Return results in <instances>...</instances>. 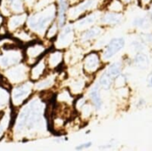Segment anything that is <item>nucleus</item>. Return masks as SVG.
<instances>
[{
  "label": "nucleus",
  "instance_id": "32",
  "mask_svg": "<svg viewBox=\"0 0 152 151\" xmlns=\"http://www.w3.org/2000/svg\"><path fill=\"white\" fill-rule=\"evenodd\" d=\"M55 3V0H37V2L35 3L33 8L31 9V11H38L41 10L43 8H45L46 6Z\"/></svg>",
  "mask_w": 152,
  "mask_h": 151
},
{
  "label": "nucleus",
  "instance_id": "28",
  "mask_svg": "<svg viewBox=\"0 0 152 151\" xmlns=\"http://www.w3.org/2000/svg\"><path fill=\"white\" fill-rule=\"evenodd\" d=\"M101 88L104 91H109L111 89L113 84H114V79L110 77L106 72H104L99 78V81H98Z\"/></svg>",
  "mask_w": 152,
  "mask_h": 151
},
{
  "label": "nucleus",
  "instance_id": "26",
  "mask_svg": "<svg viewBox=\"0 0 152 151\" xmlns=\"http://www.w3.org/2000/svg\"><path fill=\"white\" fill-rule=\"evenodd\" d=\"M126 8V4L123 0H107L105 4L106 11L114 12H123Z\"/></svg>",
  "mask_w": 152,
  "mask_h": 151
},
{
  "label": "nucleus",
  "instance_id": "27",
  "mask_svg": "<svg viewBox=\"0 0 152 151\" xmlns=\"http://www.w3.org/2000/svg\"><path fill=\"white\" fill-rule=\"evenodd\" d=\"M122 69H123V63L121 61H116L110 64L108 67V69L105 70V72L115 80V78L121 74Z\"/></svg>",
  "mask_w": 152,
  "mask_h": 151
},
{
  "label": "nucleus",
  "instance_id": "10",
  "mask_svg": "<svg viewBox=\"0 0 152 151\" xmlns=\"http://www.w3.org/2000/svg\"><path fill=\"white\" fill-rule=\"evenodd\" d=\"M59 76L58 70H49L43 77L34 82L35 93H42L52 90L56 85Z\"/></svg>",
  "mask_w": 152,
  "mask_h": 151
},
{
  "label": "nucleus",
  "instance_id": "8",
  "mask_svg": "<svg viewBox=\"0 0 152 151\" xmlns=\"http://www.w3.org/2000/svg\"><path fill=\"white\" fill-rule=\"evenodd\" d=\"M75 33L76 30L73 27V24L66 23L62 28H60L57 36L53 41V48L64 51L70 47L75 41Z\"/></svg>",
  "mask_w": 152,
  "mask_h": 151
},
{
  "label": "nucleus",
  "instance_id": "41",
  "mask_svg": "<svg viewBox=\"0 0 152 151\" xmlns=\"http://www.w3.org/2000/svg\"><path fill=\"white\" fill-rule=\"evenodd\" d=\"M149 85L152 88V77L150 78V81H149Z\"/></svg>",
  "mask_w": 152,
  "mask_h": 151
},
{
  "label": "nucleus",
  "instance_id": "22",
  "mask_svg": "<svg viewBox=\"0 0 152 151\" xmlns=\"http://www.w3.org/2000/svg\"><path fill=\"white\" fill-rule=\"evenodd\" d=\"M101 86L99 83H96L89 91V99L94 109L99 110L102 106V99L101 96Z\"/></svg>",
  "mask_w": 152,
  "mask_h": 151
},
{
  "label": "nucleus",
  "instance_id": "23",
  "mask_svg": "<svg viewBox=\"0 0 152 151\" xmlns=\"http://www.w3.org/2000/svg\"><path fill=\"white\" fill-rule=\"evenodd\" d=\"M86 83L82 77H73V78L69 81L68 88L71 92V93L74 96H76V95H80L83 93V91L86 88Z\"/></svg>",
  "mask_w": 152,
  "mask_h": 151
},
{
  "label": "nucleus",
  "instance_id": "3",
  "mask_svg": "<svg viewBox=\"0 0 152 151\" xmlns=\"http://www.w3.org/2000/svg\"><path fill=\"white\" fill-rule=\"evenodd\" d=\"M46 40V39H45ZM53 47V42L44 39H37L33 41L30 44H26L23 47V61L28 64L29 67L34 65L37 61L42 59L45 54L48 53V51Z\"/></svg>",
  "mask_w": 152,
  "mask_h": 151
},
{
  "label": "nucleus",
  "instance_id": "42",
  "mask_svg": "<svg viewBox=\"0 0 152 151\" xmlns=\"http://www.w3.org/2000/svg\"><path fill=\"white\" fill-rule=\"evenodd\" d=\"M1 76H2V71H1V69H0V77H1Z\"/></svg>",
  "mask_w": 152,
  "mask_h": 151
},
{
  "label": "nucleus",
  "instance_id": "33",
  "mask_svg": "<svg viewBox=\"0 0 152 151\" xmlns=\"http://www.w3.org/2000/svg\"><path fill=\"white\" fill-rule=\"evenodd\" d=\"M126 83V76L125 75H122L120 74L119 76H118L115 80H114V84L116 85L117 88H120V87H124Z\"/></svg>",
  "mask_w": 152,
  "mask_h": 151
},
{
  "label": "nucleus",
  "instance_id": "1",
  "mask_svg": "<svg viewBox=\"0 0 152 151\" xmlns=\"http://www.w3.org/2000/svg\"><path fill=\"white\" fill-rule=\"evenodd\" d=\"M47 103L39 93H35L24 104L15 109L7 136L12 142H28L50 134Z\"/></svg>",
  "mask_w": 152,
  "mask_h": 151
},
{
  "label": "nucleus",
  "instance_id": "6",
  "mask_svg": "<svg viewBox=\"0 0 152 151\" xmlns=\"http://www.w3.org/2000/svg\"><path fill=\"white\" fill-rule=\"evenodd\" d=\"M29 69L30 67L21 61L2 71V74L9 80L12 85H15L29 80Z\"/></svg>",
  "mask_w": 152,
  "mask_h": 151
},
{
  "label": "nucleus",
  "instance_id": "36",
  "mask_svg": "<svg viewBox=\"0 0 152 151\" xmlns=\"http://www.w3.org/2000/svg\"><path fill=\"white\" fill-rule=\"evenodd\" d=\"M23 2L25 4V6L27 8V11L29 12L33 8V6H34L35 3L37 2V0H23Z\"/></svg>",
  "mask_w": 152,
  "mask_h": 151
},
{
  "label": "nucleus",
  "instance_id": "12",
  "mask_svg": "<svg viewBox=\"0 0 152 151\" xmlns=\"http://www.w3.org/2000/svg\"><path fill=\"white\" fill-rule=\"evenodd\" d=\"M28 13V12L21 13H14L5 18L4 25L8 30L9 35H12L13 32L26 26Z\"/></svg>",
  "mask_w": 152,
  "mask_h": 151
},
{
  "label": "nucleus",
  "instance_id": "9",
  "mask_svg": "<svg viewBox=\"0 0 152 151\" xmlns=\"http://www.w3.org/2000/svg\"><path fill=\"white\" fill-rule=\"evenodd\" d=\"M102 59L97 52H90L83 59V70L87 76H94L102 67Z\"/></svg>",
  "mask_w": 152,
  "mask_h": 151
},
{
  "label": "nucleus",
  "instance_id": "30",
  "mask_svg": "<svg viewBox=\"0 0 152 151\" xmlns=\"http://www.w3.org/2000/svg\"><path fill=\"white\" fill-rule=\"evenodd\" d=\"M151 20L149 18V16H140V17H136L134 20H133V24L134 26L137 27V28H149L151 25Z\"/></svg>",
  "mask_w": 152,
  "mask_h": 151
},
{
  "label": "nucleus",
  "instance_id": "16",
  "mask_svg": "<svg viewBox=\"0 0 152 151\" xmlns=\"http://www.w3.org/2000/svg\"><path fill=\"white\" fill-rule=\"evenodd\" d=\"M15 109L12 106L2 112L0 117V141L6 137L11 129Z\"/></svg>",
  "mask_w": 152,
  "mask_h": 151
},
{
  "label": "nucleus",
  "instance_id": "29",
  "mask_svg": "<svg viewBox=\"0 0 152 151\" xmlns=\"http://www.w3.org/2000/svg\"><path fill=\"white\" fill-rule=\"evenodd\" d=\"M59 31H60V27H59L57 21L55 20V21L48 28V29H47V31H46V33H45V39L53 42V41L54 40V38L57 36Z\"/></svg>",
  "mask_w": 152,
  "mask_h": 151
},
{
  "label": "nucleus",
  "instance_id": "19",
  "mask_svg": "<svg viewBox=\"0 0 152 151\" xmlns=\"http://www.w3.org/2000/svg\"><path fill=\"white\" fill-rule=\"evenodd\" d=\"M102 32H103L102 26H92L81 31L78 40L81 44H86L99 37L102 34Z\"/></svg>",
  "mask_w": 152,
  "mask_h": 151
},
{
  "label": "nucleus",
  "instance_id": "35",
  "mask_svg": "<svg viewBox=\"0 0 152 151\" xmlns=\"http://www.w3.org/2000/svg\"><path fill=\"white\" fill-rule=\"evenodd\" d=\"M92 142H85V143H82L80 145H77L76 147V150H86V149H89L90 147H92Z\"/></svg>",
  "mask_w": 152,
  "mask_h": 151
},
{
  "label": "nucleus",
  "instance_id": "15",
  "mask_svg": "<svg viewBox=\"0 0 152 151\" xmlns=\"http://www.w3.org/2000/svg\"><path fill=\"white\" fill-rule=\"evenodd\" d=\"M45 61L50 70H58L64 64V52L52 47L45 54Z\"/></svg>",
  "mask_w": 152,
  "mask_h": 151
},
{
  "label": "nucleus",
  "instance_id": "24",
  "mask_svg": "<svg viewBox=\"0 0 152 151\" xmlns=\"http://www.w3.org/2000/svg\"><path fill=\"white\" fill-rule=\"evenodd\" d=\"M11 106L10 90L0 85V111H4Z\"/></svg>",
  "mask_w": 152,
  "mask_h": 151
},
{
  "label": "nucleus",
  "instance_id": "25",
  "mask_svg": "<svg viewBox=\"0 0 152 151\" xmlns=\"http://www.w3.org/2000/svg\"><path fill=\"white\" fill-rule=\"evenodd\" d=\"M134 64L137 69L144 70L147 69L150 65V59L148 55L145 54L144 53L138 52L134 58Z\"/></svg>",
  "mask_w": 152,
  "mask_h": 151
},
{
  "label": "nucleus",
  "instance_id": "34",
  "mask_svg": "<svg viewBox=\"0 0 152 151\" xmlns=\"http://www.w3.org/2000/svg\"><path fill=\"white\" fill-rule=\"evenodd\" d=\"M137 2L142 8H149L152 4V0H137Z\"/></svg>",
  "mask_w": 152,
  "mask_h": 151
},
{
  "label": "nucleus",
  "instance_id": "18",
  "mask_svg": "<svg viewBox=\"0 0 152 151\" xmlns=\"http://www.w3.org/2000/svg\"><path fill=\"white\" fill-rule=\"evenodd\" d=\"M57 6V18L56 21L61 28H62L68 21L67 13L69 6L71 5L70 0H55Z\"/></svg>",
  "mask_w": 152,
  "mask_h": 151
},
{
  "label": "nucleus",
  "instance_id": "40",
  "mask_svg": "<svg viewBox=\"0 0 152 151\" xmlns=\"http://www.w3.org/2000/svg\"><path fill=\"white\" fill-rule=\"evenodd\" d=\"M148 16H149L150 20L152 21V4L149 7V14H148Z\"/></svg>",
  "mask_w": 152,
  "mask_h": 151
},
{
  "label": "nucleus",
  "instance_id": "17",
  "mask_svg": "<svg viewBox=\"0 0 152 151\" xmlns=\"http://www.w3.org/2000/svg\"><path fill=\"white\" fill-rule=\"evenodd\" d=\"M50 69H48L45 56H44L42 59L37 61L34 65L30 67L29 69V80L36 82L39 80L41 77H43Z\"/></svg>",
  "mask_w": 152,
  "mask_h": 151
},
{
  "label": "nucleus",
  "instance_id": "37",
  "mask_svg": "<svg viewBox=\"0 0 152 151\" xmlns=\"http://www.w3.org/2000/svg\"><path fill=\"white\" fill-rule=\"evenodd\" d=\"M142 38L146 43H152V33H147L142 35Z\"/></svg>",
  "mask_w": 152,
  "mask_h": 151
},
{
  "label": "nucleus",
  "instance_id": "4",
  "mask_svg": "<svg viewBox=\"0 0 152 151\" xmlns=\"http://www.w3.org/2000/svg\"><path fill=\"white\" fill-rule=\"evenodd\" d=\"M11 92V105L14 109H18L24 104L34 93V82L28 80L19 85H12Z\"/></svg>",
  "mask_w": 152,
  "mask_h": 151
},
{
  "label": "nucleus",
  "instance_id": "21",
  "mask_svg": "<svg viewBox=\"0 0 152 151\" xmlns=\"http://www.w3.org/2000/svg\"><path fill=\"white\" fill-rule=\"evenodd\" d=\"M11 36H12L19 43H20L23 46H25L28 44L32 43L33 41L38 39L36 35H34L29 29H28L26 27H23L17 31L13 32Z\"/></svg>",
  "mask_w": 152,
  "mask_h": 151
},
{
  "label": "nucleus",
  "instance_id": "20",
  "mask_svg": "<svg viewBox=\"0 0 152 151\" xmlns=\"http://www.w3.org/2000/svg\"><path fill=\"white\" fill-rule=\"evenodd\" d=\"M124 20L123 12H114L106 11L102 13L100 22L104 26H116L120 24Z\"/></svg>",
  "mask_w": 152,
  "mask_h": 151
},
{
  "label": "nucleus",
  "instance_id": "44",
  "mask_svg": "<svg viewBox=\"0 0 152 151\" xmlns=\"http://www.w3.org/2000/svg\"><path fill=\"white\" fill-rule=\"evenodd\" d=\"M0 1H1V0H0Z\"/></svg>",
  "mask_w": 152,
  "mask_h": 151
},
{
  "label": "nucleus",
  "instance_id": "5",
  "mask_svg": "<svg viewBox=\"0 0 152 151\" xmlns=\"http://www.w3.org/2000/svg\"><path fill=\"white\" fill-rule=\"evenodd\" d=\"M102 0H79L71 4L67 13L69 21L73 22L82 16L97 10Z\"/></svg>",
  "mask_w": 152,
  "mask_h": 151
},
{
  "label": "nucleus",
  "instance_id": "2",
  "mask_svg": "<svg viewBox=\"0 0 152 151\" xmlns=\"http://www.w3.org/2000/svg\"><path fill=\"white\" fill-rule=\"evenodd\" d=\"M28 12V19L25 27L36 35L37 38L44 39L48 28L56 20V3H53L41 10L29 11Z\"/></svg>",
  "mask_w": 152,
  "mask_h": 151
},
{
  "label": "nucleus",
  "instance_id": "43",
  "mask_svg": "<svg viewBox=\"0 0 152 151\" xmlns=\"http://www.w3.org/2000/svg\"><path fill=\"white\" fill-rule=\"evenodd\" d=\"M2 112H3V111H0V117H1V115H2Z\"/></svg>",
  "mask_w": 152,
  "mask_h": 151
},
{
  "label": "nucleus",
  "instance_id": "39",
  "mask_svg": "<svg viewBox=\"0 0 152 151\" xmlns=\"http://www.w3.org/2000/svg\"><path fill=\"white\" fill-rule=\"evenodd\" d=\"M4 21H5V17L2 14V12H0V28L4 24Z\"/></svg>",
  "mask_w": 152,
  "mask_h": 151
},
{
  "label": "nucleus",
  "instance_id": "14",
  "mask_svg": "<svg viewBox=\"0 0 152 151\" xmlns=\"http://www.w3.org/2000/svg\"><path fill=\"white\" fill-rule=\"evenodd\" d=\"M126 44V41L123 37H115L112 38L109 44L105 46L102 54V59L103 61H110L112 59L117 53H118Z\"/></svg>",
  "mask_w": 152,
  "mask_h": 151
},
{
  "label": "nucleus",
  "instance_id": "31",
  "mask_svg": "<svg viewBox=\"0 0 152 151\" xmlns=\"http://www.w3.org/2000/svg\"><path fill=\"white\" fill-rule=\"evenodd\" d=\"M93 108H94V106H93L92 104H88V103L86 102V103L82 107V109L78 111V112H80L81 118H82V119L89 118L90 116L92 115Z\"/></svg>",
  "mask_w": 152,
  "mask_h": 151
},
{
  "label": "nucleus",
  "instance_id": "7",
  "mask_svg": "<svg viewBox=\"0 0 152 151\" xmlns=\"http://www.w3.org/2000/svg\"><path fill=\"white\" fill-rule=\"evenodd\" d=\"M23 47H11L0 50V69L4 71L23 61Z\"/></svg>",
  "mask_w": 152,
  "mask_h": 151
},
{
  "label": "nucleus",
  "instance_id": "38",
  "mask_svg": "<svg viewBox=\"0 0 152 151\" xmlns=\"http://www.w3.org/2000/svg\"><path fill=\"white\" fill-rule=\"evenodd\" d=\"M133 46H134V48L137 51V52H141V51H142L143 50V45L140 43V42H134L133 43Z\"/></svg>",
  "mask_w": 152,
  "mask_h": 151
},
{
  "label": "nucleus",
  "instance_id": "11",
  "mask_svg": "<svg viewBox=\"0 0 152 151\" xmlns=\"http://www.w3.org/2000/svg\"><path fill=\"white\" fill-rule=\"evenodd\" d=\"M0 12L6 18L14 13L28 12L23 0H1Z\"/></svg>",
  "mask_w": 152,
  "mask_h": 151
},
{
  "label": "nucleus",
  "instance_id": "13",
  "mask_svg": "<svg viewBox=\"0 0 152 151\" xmlns=\"http://www.w3.org/2000/svg\"><path fill=\"white\" fill-rule=\"evenodd\" d=\"M102 15V12L100 11H94L91 12L84 16H82L81 18L77 19V20L73 21V27L75 28L76 31H83L92 26H94L95 24V22L97 20H100Z\"/></svg>",
  "mask_w": 152,
  "mask_h": 151
}]
</instances>
